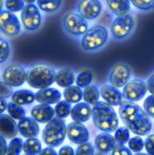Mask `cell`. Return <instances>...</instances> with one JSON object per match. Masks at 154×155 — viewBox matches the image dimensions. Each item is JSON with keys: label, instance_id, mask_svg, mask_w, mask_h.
<instances>
[{"label": "cell", "instance_id": "cell-1", "mask_svg": "<svg viewBox=\"0 0 154 155\" xmlns=\"http://www.w3.org/2000/svg\"><path fill=\"white\" fill-rule=\"evenodd\" d=\"M119 116L125 126L137 136H145L152 128L149 114L137 104L123 102L119 108Z\"/></svg>", "mask_w": 154, "mask_h": 155}, {"label": "cell", "instance_id": "cell-2", "mask_svg": "<svg viewBox=\"0 0 154 155\" xmlns=\"http://www.w3.org/2000/svg\"><path fill=\"white\" fill-rule=\"evenodd\" d=\"M92 120L96 127L103 132H114L119 125V119L114 109L110 104L103 101L93 105Z\"/></svg>", "mask_w": 154, "mask_h": 155}, {"label": "cell", "instance_id": "cell-3", "mask_svg": "<svg viewBox=\"0 0 154 155\" xmlns=\"http://www.w3.org/2000/svg\"><path fill=\"white\" fill-rule=\"evenodd\" d=\"M55 70L47 65H36L27 71V83L34 88L49 87L56 81Z\"/></svg>", "mask_w": 154, "mask_h": 155}, {"label": "cell", "instance_id": "cell-4", "mask_svg": "<svg viewBox=\"0 0 154 155\" xmlns=\"http://www.w3.org/2000/svg\"><path fill=\"white\" fill-rule=\"evenodd\" d=\"M67 135V126L62 118L54 117L45 126L43 140L48 146L58 147L61 145Z\"/></svg>", "mask_w": 154, "mask_h": 155}, {"label": "cell", "instance_id": "cell-5", "mask_svg": "<svg viewBox=\"0 0 154 155\" xmlns=\"http://www.w3.org/2000/svg\"><path fill=\"white\" fill-rule=\"evenodd\" d=\"M108 31L101 25H95L87 31L81 40L84 50L93 51L102 48L108 40Z\"/></svg>", "mask_w": 154, "mask_h": 155}, {"label": "cell", "instance_id": "cell-6", "mask_svg": "<svg viewBox=\"0 0 154 155\" xmlns=\"http://www.w3.org/2000/svg\"><path fill=\"white\" fill-rule=\"evenodd\" d=\"M62 25L64 29L74 36L84 35L88 30V22L79 13L69 11L62 17Z\"/></svg>", "mask_w": 154, "mask_h": 155}, {"label": "cell", "instance_id": "cell-7", "mask_svg": "<svg viewBox=\"0 0 154 155\" xmlns=\"http://www.w3.org/2000/svg\"><path fill=\"white\" fill-rule=\"evenodd\" d=\"M134 26V17L130 13H126L114 18L110 25V33L116 39H123L131 35Z\"/></svg>", "mask_w": 154, "mask_h": 155}, {"label": "cell", "instance_id": "cell-8", "mask_svg": "<svg viewBox=\"0 0 154 155\" xmlns=\"http://www.w3.org/2000/svg\"><path fill=\"white\" fill-rule=\"evenodd\" d=\"M21 20L26 30L36 31L42 23V16L37 5H25L21 13Z\"/></svg>", "mask_w": 154, "mask_h": 155}, {"label": "cell", "instance_id": "cell-9", "mask_svg": "<svg viewBox=\"0 0 154 155\" xmlns=\"http://www.w3.org/2000/svg\"><path fill=\"white\" fill-rule=\"evenodd\" d=\"M0 28L3 34L8 36H16L21 33V25L20 20L13 12L1 9L0 12Z\"/></svg>", "mask_w": 154, "mask_h": 155}, {"label": "cell", "instance_id": "cell-10", "mask_svg": "<svg viewBox=\"0 0 154 155\" xmlns=\"http://www.w3.org/2000/svg\"><path fill=\"white\" fill-rule=\"evenodd\" d=\"M147 91V84L141 79H135L123 87V96L128 101H138L145 97Z\"/></svg>", "mask_w": 154, "mask_h": 155}, {"label": "cell", "instance_id": "cell-11", "mask_svg": "<svg viewBox=\"0 0 154 155\" xmlns=\"http://www.w3.org/2000/svg\"><path fill=\"white\" fill-rule=\"evenodd\" d=\"M132 78V72L130 67L123 62L117 63L111 69L110 74V83L116 87H123Z\"/></svg>", "mask_w": 154, "mask_h": 155}, {"label": "cell", "instance_id": "cell-12", "mask_svg": "<svg viewBox=\"0 0 154 155\" xmlns=\"http://www.w3.org/2000/svg\"><path fill=\"white\" fill-rule=\"evenodd\" d=\"M3 79L11 87H18L22 86L27 80V72L20 64H11L5 69L3 73Z\"/></svg>", "mask_w": 154, "mask_h": 155}, {"label": "cell", "instance_id": "cell-13", "mask_svg": "<svg viewBox=\"0 0 154 155\" xmlns=\"http://www.w3.org/2000/svg\"><path fill=\"white\" fill-rule=\"evenodd\" d=\"M103 7L100 0H81L77 5V12L88 21L97 19Z\"/></svg>", "mask_w": 154, "mask_h": 155}, {"label": "cell", "instance_id": "cell-14", "mask_svg": "<svg viewBox=\"0 0 154 155\" xmlns=\"http://www.w3.org/2000/svg\"><path fill=\"white\" fill-rule=\"evenodd\" d=\"M67 137L71 142L79 145L88 141L89 132L85 124L74 121L67 125Z\"/></svg>", "mask_w": 154, "mask_h": 155}, {"label": "cell", "instance_id": "cell-15", "mask_svg": "<svg viewBox=\"0 0 154 155\" xmlns=\"http://www.w3.org/2000/svg\"><path fill=\"white\" fill-rule=\"evenodd\" d=\"M38 122L34 117H24L18 123V129L20 134L26 137H34L39 134Z\"/></svg>", "mask_w": 154, "mask_h": 155}, {"label": "cell", "instance_id": "cell-16", "mask_svg": "<svg viewBox=\"0 0 154 155\" xmlns=\"http://www.w3.org/2000/svg\"><path fill=\"white\" fill-rule=\"evenodd\" d=\"M55 114V108H52L50 104L46 103H40L38 105H35L31 110L32 116L38 123L42 124L48 123L50 120H52Z\"/></svg>", "mask_w": 154, "mask_h": 155}, {"label": "cell", "instance_id": "cell-17", "mask_svg": "<svg viewBox=\"0 0 154 155\" xmlns=\"http://www.w3.org/2000/svg\"><path fill=\"white\" fill-rule=\"evenodd\" d=\"M9 114H1L0 115V133L6 138H13L18 134V124Z\"/></svg>", "mask_w": 154, "mask_h": 155}, {"label": "cell", "instance_id": "cell-18", "mask_svg": "<svg viewBox=\"0 0 154 155\" xmlns=\"http://www.w3.org/2000/svg\"><path fill=\"white\" fill-rule=\"evenodd\" d=\"M61 98V93L56 88L46 87L41 88L35 93V101L39 103L57 104Z\"/></svg>", "mask_w": 154, "mask_h": 155}, {"label": "cell", "instance_id": "cell-19", "mask_svg": "<svg viewBox=\"0 0 154 155\" xmlns=\"http://www.w3.org/2000/svg\"><path fill=\"white\" fill-rule=\"evenodd\" d=\"M100 95L103 100L111 106H120L123 102V92L113 86H109V84L103 86L100 90Z\"/></svg>", "mask_w": 154, "mask_h": 155}, {"label": "cell", "instance_id": "cell-20", "mask_svg": "<svg viewBox=\"0 0 154 155\" xmlns=\"http://www.w3.org/2000/svg\"><path fill=\"white\" fill-rule=\"evenodd\" d=\"M116 139L108 132L99 134L95 138V146L102 153L110 152L116 146Z\"/></svg>", "mask_w": 154, "mask_h": 155}, {"label": "cell", "instance_id": "cell-21", "mask_svg": "<svg viewBox=\"0 0 154 155\" xmlns=\"http://www.w3.org/2000/svg\"><path fill=\"white\" fill-rule=\"evenodd\" d=\"M71 117L74 121L86 123L90 117H92V108L90 104L87 102H78L73 108L71 111Z\"/></svg>", "mask_w": 154, "mask_h": 155}, {"label": "cell", "instance_id": "cell-22", "mask_svg": "<svg viewBox=\"0 0 154 155\" xmlns=\"http://www.w3.org/2000/svg\"><path fill=\"white\" fill-rule=\"evenodd\" d=\"M108 8L115 16L129 13L131 8L130 0H106Z\"/></svg>", "mask_w": 154, "mask_h": 155}, {"label": "cell", "instance_id": "cell-23", "mask_svg": "<svg viewBox=\"0 0 154 155\" xmlns=\"http://www.w3.org/2000/svg\"><path fill=\"white\" fill-rule=\"evenodd\" d=\"M12 101L20 105H29L32 104L35 100V94L29 89H21L13 93Z\"/></svg>", "mask_w": 154, "mask_h": 155}, {"label": "cell", "instance_id": "cell-24", "mask_svg": "<svg viewBox=\"0 0 154 155\" xmlns=\"http://www.w3.org/2000/svg\"><path fill=\"white\" fill-rule=\"evenodd\" d=\"M74 81V74L70 69H61L58 71L57 74H56L55 82L61 87H68L72 86Z\"/></svg>", "mask_w": 154, "mask_h": 155}, {"label": "cell", "instance_id": "cell-25", "mask_svg": "<svg viewBox=\"0 0 154 155\" xmlns=\"http://www.w3.org/2000/svg\"><path fill=\"white\" fill-rule=\"evenodd\" d=\"M64 98L65 101H67L70 103H78L81 101L84 96V91L81 89L80 87L76 86H70L68 87H65L64 92Z\"/></svg>", "mask_w": 154, "mask_h": 155}, {"label": "cell", "instance_id": "cell-26", "mask_svg": "<svg viewBox=\"0 0 154 155\" xmlns=\"http://www.w3.org/2000/svg\"><path fill=\"white\" fill-rule=\"evenodd\" d=\"M100 97V91L95 84H89L84 90V101L90 105H95L97 102H99Z\"/></svg>", "mask_w": 154, "mask_h": 155}, {"label": "cell", "instance_id": "cell-27", "mask_svg": "<svg viewBox=\"0 0 154 155\" xmlns=\"http://www.w3.org/2000/svg\"><path fill=\"white\" fill-rule=\"evenodd\" d=\"M42 150V145L40 140L34 137H29L25 140L23 143V151L26 154L29 155H34L39 154Z\"/></svg>", "mask_w": 154, "mask_h": 155}, {"label": "cell", "instance_id": "cell-28", "mask_svg": "<svg viewBox=\"0 0 154 155\" xmlns=\"http://www.w3.org/2000/svg\"><path fill=\"white\" fill-rule=\"evenodd\" d=\"M62 0H37V7L40 10L47 13H52L58 10Z\"/></svg>", "mask_w": 154, "mask_h": 155}, {"label": "cell", "instance_id": "cell-29", "mask_svg": "<svg viewBox=\"0 0 154 155\" xmlns=\"http://www.w3.org/2000/svg\"><path fill=\"white\" fill-rule=\"evenodd\" d=\"M8 112L13 119L19 120V121L21 119L24 118L26 115V111L21 107V105L17 104L13 101H11L8 104Z\"/></svg>", "mask_w": 154, "mask_h": 155}, {"label": "cell", "instance_id": "cell-30", "mask_svg": "<svg viewBox=\"0 0 154 155\" xmlns=\"http://www.w3.org/2000/svg\"><path fill=\"white\" fill-rule=\"evenodd\" d=\"M71 104L72 103L68 102L67 101H59L56 104V107H55V112H56V114H57V116L62 119L67 118L71 114V111H72Z\"/></svg>", "mask_w": 154, "mask_h": 155}, {"label": "cell", "instance_id": "cell-31", "mask_svg": "<svg viewBox=\"0 0 154 155\" xmlns=\"http://www.w3.org/2000/svg\"><path fill=\"white\" fill-rule=\"evenodd\" d=\"M93 80V74L89 71H83L78 74L75 83L80 87H87L91 84Z\"/></svg>", "mask_w": 154, "mask_h": 155}, {"label": "cell", "instance_id": "cell-32", "mask_svg": "<svg viewBox=\"0 0 154 155\" xmlns=\"http://www.w3.org/2000/svg\"><path fill=\"white\" fill-rule=\"evenodd\" d=\"M23 150V141L20 137H14L10 140L8 148V154L18 155Z\"/></svg>", "mask_w": 154, "mask_h": 155}, {"label": "cell", "instance_id": "cell-33", "mask_svg": "<svg viewBox=\"0 0 154 155\" xmlns=\"http://www.w3.org/2000/svg\"><path fill=\"white\" fill-rule=\"evenodd\" d=\"M114 137L116 139V141L118 144H125L128 142V140L130 139V132L128 127H118L115 131Z\"/></svg>", "mask_w": 154, "mask_h": 155}, {"label": "cell", "instance_id": "cell-34", "mask_svg": "<svg viewBox=\"0 0 154 155\" xmlns=\"http://www.w3.org/2000/svg\"><path fill=\"white\" fill-rule=\"evenodd\" d=\"M24 7H25L24 0H5L6 9L11 12L21 11Z\"/></svg>", "mask_w": 154, "mask_h": 155}, {"label": "cell", "instance_id": "cell-35", "mask_svg": "<svg viewBox=\"0 0 154 155\" xmlns=\"http://www.w3.org/2000/svg\"><path fill=\"white\" fill-rule=\"evenodd\" d=\"M140 137L141 136L134 137H131L128 140V147L134 152L141 151L143 150V148L145 147V141Z\"/></svg>", "mask_w": 154, "mask_h": 155}, {"label": "cell", "instance_id": "cell-36", "mask_svg": "<svg viewBox=\"0 0 154 155\" xmlns=\"http://www.w3.org/2000/svg\"><path fill=\"white\" fill-rule=\"evenodd\" d=\"M131 4L140 10H149L154 8V0H130Z\"/></svg>", "mask_w": 154, "mask_h": 155}, {"label": "cell", "instance_id": "cell-37", "mask_svg": "<svg viewBox=\"0 0 154 155\" xmlns=\"http://www.w3.org/2000/svg\"><path fill=\"white\" fill-rule=\"evenodd\" d=\"M143 109L149 116L154 118V94H151L146 97L143 102Z\"/></svg>", "mask_w": 154, "mask_h": 155}, {"label": "cell", "instance_id": "cell-38", "mask_svg": "<svg viewBox=\"0 0 154 155\" xmlns=\"http://www.w3.org/2000/svg\"><path fill=\"white\" fill-rule=\"evenodd\" d=\"M75 154H77V155H91V154H94V147L88 141L85 142V143H82V144H79V146L77 147V149L75 150Z\"/></svg>", "mask_w": 154, "mask_h": 155}, {"label": "cell", "instance_id": "cell-39", "mask_svg": "<svg viewBox=\"0 0 154 155\" xmlns=\"http://www.w3.org/2000/svg\"><path fill=\"white\" fill-rule=\"evenodd\" d=\"M0 51H1V63H4L8 58V55H9V45L8 43V41L5 40L4 38L0 39Z\"/></svg>", "mask_w": 154, "mask_h": 155}, {"label": "cell", "instance_id": "cell-40", "mask_svg": "<svg viewBox=\"0 0 154 155\" xmlns=\"http://www.w3.org/2000/svg\"><path fill=\"white\" fill-rule=\"evenodd\" d=\"M12 87H11L10 84H8L5 81L0 83V95H1V97L8 98V97H12L14 93L12 90Z\"/></svg>", "mask_w": 154, "mask_h": 155}, {"label": "cell", "instance_id": "cell-41", "mask_svg": "<svg viewBox=\"0 0 154 155\" xmlns=\"http://www.w3.org/2000/svg\"><path fill=\"white\" fill-rule=\"evenodd\" d=\"M131 151L132 150L129 149V147L126 148V147L123 146V144H117L114 147V149L111 150V154H113V155H123V154L131 155L132 154Z\"/></svg>", "mask_w": 154, "mask_h": 155}, {"label": "cell", "instance_id": "cell-42", "mask_svg": "<svg viewBox=\"0 0 154 155\" xmlns=\"http://www.w3.org/2000/svg\"><path fill=\"white\" fill-rule=\"evenodd\" d=\"M145 148L148 154L154 155V134L149 135L145 140Z\"/></svg>", "mask_w": 154, "mask_h": 155}, {"label": "cell", "instance_id": "cell-43", "mask_svg": "<svg viewBox=\"0 0 154 155\" xmlns=\"http://www.w3.org/2000/svg\"><path fill=\"white\" fill-rule=\"evenodd\" d=\"M59 154L60 155H74L75 153H74V149L72 147H70V146L67 145V146H64V147L60 149Z\"/></svg>", "mask_w": 154, "mask_h": 155}, {"label": "cell", "instance_id": "cell-44", "mask_svg": "<svg viewBox=\"0 0 154 155\" xmlns=\"http://www.w3.org/2000/svg\"><path fill=\"white\" fill-rule=\"evenodd\" d=\"M5 138L6 137H4L3 136H1V137H0V143H1V146H0V153H1V154H8V146L7 145Z\"/></svg>", "mask_w": 154, "mask_h": 155}, {"label": "cell", "instance_id": "cell-45", "mask_svg": "<svg viewBox=\"0 0 154 155\" xmlns=\"http://www.w3.org/2000/svg\"><path fill=\"white\" fill-rule=\"evenodd\" d=\"M147 87L148 91L150 94H154V74L149 76V78L147 81Z\"/></svg>", "mask_w": 154, "mask_h": 155}, {"label": "cell", "instance_id": "cell-46", "mask_svg": "<svg viewBox=\"0 0 154 155\" xmlns=\"http://www.w3.org/2000/svg\"><path fill=\"white\" fill-rule=\"evenodd\" d=\"M39 154H41V155H56V154H59V153H57V151H56L50 146V147H48V148H46L44 150H42Z\"/></svg>", "mask_w": 154, "mask_h": 155}, {"label": "cell", "instance_id": "cell-47", "mask_svg": "<svg viewBox=\"0 0 154 155\" xmlns=\"http://www.w3.org/2000/svg\"><path fill=\"white\" fill-rule=\"evenodd\" d=\"M0 103H1V106H0V111H1V114H4V111L6 110H8V104H7V101H5L4 97H1Z\"/></svg>", "mask_w": 154, "mask_h": 155}, {"label": "cell", "instance_id": "cell-48", "mask_svg": "<svg viewBox=\"0 0 154 155\" xmlns=\"http://www.w3.org/2000/svg\"><path fill=\"white\" fill-rule=\"evenodd\" d=\"M35 1H37V0H24L26 4H34Z\"/></svg>", "mask_w": 154, "mask_h": 155}]
</instances>
